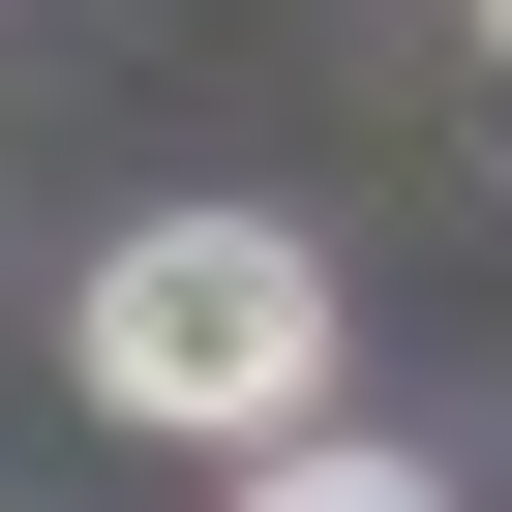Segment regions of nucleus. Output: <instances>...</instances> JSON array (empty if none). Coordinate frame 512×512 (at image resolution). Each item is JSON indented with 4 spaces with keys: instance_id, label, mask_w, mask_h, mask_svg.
I'll list each match as a JSON object with an SVG mask.
<instances>
[{
    "instance_id": "nucleus-1",
    "label": "nucleus",
    "mask_w": 512,
    "mask_h": 512,
    "mask_svg": "<svg viewBox=\"0 0 512 512\" xmlns=\"http://www.w3.org/2000/svg\"><path fill=\"white\" fill-rule=\"evenodd\" d=\"M91 392L181 422V452H302L332 422V272H302L272 211H151L121 272H91Z\"/></svg>"
},
{
    "instance_id": "nucleus-2",
    "label": "nucleus",
    "mask_w": 512,
    "mask_h": 512,
    "mask_svg": "<svg viewBox=\"0 0 512 512\" xmlns=\"http://www.w3.org/2000/svg\"><path fill=\"white\" fill-rule=\"evenodd\" d=\"M482 31H512V0H482Z\"/></svg>"
}]
</instances>
